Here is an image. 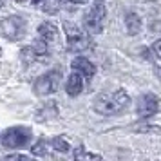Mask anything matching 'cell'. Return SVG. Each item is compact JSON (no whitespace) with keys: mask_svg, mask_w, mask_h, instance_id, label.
<instances>
[{"mask_svg":"<svg viewBox=\"0 0 161 161\" xmlns=\"http://www.w3.org/2000/svg\"><path fill=\"white\" fill-rule=\"evenodd\" d=\"M38 35L42 36V40L44 42H51V40H54V38L58 36V31H56V25L51 22H42L40 25H38Z\"/></svg>","mask_w":161,"mask_h":161,"instance_id":"cell-10","label":"cell"},{"mask_svg":"<svg viewBox=\"0 0 161 161\" xmlns=\"http://www.w3.org/2000/svg\"><path fill=\"white\" fill-rule=\"evenodd\" d=\"M33 138V132L27 127H11L4 132L2 143L9 148H25Z\"/></svg>","mask_w":161,"mask_h":161,"instance_id":"cell-6","label":"cell"},{"mask_svg":"<svg viewBox=\"0 0 161 161\" xmlns=\"http://www.w3.org/2000/svg\"><path fill=\"white\" fill-rule=\"evenodd\" d=\"M49 145H51L54 150H58V152H69V143H67L65 138H62V136H58V138H53Z\"/></svg>","mask_w":161,"mask_h":161,"instance_id":"cell-13","label":"cell"},{"mask_svg":"<svg viewBox=\"0 0 161 161\" xmlns=\"http://www.w3.org/2000/svg\"><path fill=\"white\" fill-rule=\"evenodd\" d=\"M152 54L156 56L158 62H161V38L159 40H156V42L152 44Z\"/></svg>","mask_w":161,"mask_h":161,"instance_id":"cell-17","label":"cell"},{"mask_svg":"<svg viewBox=\"0 0 161 161\" xmlns=\"http://www.w3.org/2000/svg\"><path fill=\"white\" fill-rule=\"evenodd\" d=\"M125 25H127V33L129 35H138L141 31V18H139L138 13H127L125 16Z\"/></svg>","mask_w":161,"mask_h":161,"instance_id":"cell-11","label":"cell"},{"mask_svg":"<svg viewBox=\"0 0 161 161\" xmlns=\"http://www.w3.org/2000/svg\"><path fill=\"white\" fill-rule=\"evenodd\" d=\"M20 54H22V60L25 62V64H31L33 60H38V54L35 53V49H33V47H24Z\"/></svg>","mask_w":161,"mask_h":161,"instance_id":"cell-15","label":"cell"},{"mask_svg":"<svg viewBox=\"0 0 161 161\" xmlns=\"http://www.w3.org/2000/svg\"><path fill=\"white\" fill-rule=\"evenodd\" d=\"M47 141L45 139H38L36 145H33V148H31V152L35 154V156H44L45 152H47Z\"/></svg>","mask_w":161,"mask_h":161,"instance_id":"cell-16","label":"cell"},{"mask_svg":"<svg viewBox=\"0 0 161 161\" xmlns=\"http://www.w3.org/2000/svg\"><path fill=\"white\" fill-rule=\"evenodd\" d=\"M60 81H62V73L58 69H51L44 73L42 76H38L35 81V92L38 96H49L54 94L60 87Z\"/></svg>","mask_w":161,"mask_h":161,"instance_id":"cell-5","label":"cell"},{"mask_svg":"<svg viewBox=\"0 0 161 161\" xmlns=\"http://www.w3.org/2000/svg\"><path fill=\"white\" fill-rule=\"evenodd\" d=\"M74 161H102V156H98L94 152H89L85 147H78L76 150H74Z\"/></svg>","mask_w":161,"mask_h":161,"instance_id":"cell-12","label":"cell"},{"mask_svg":"<svg viewBox=\"0 0 161 161\" xmlns=\"http://www.w3.org/2000/svg\"><path fill=\"white\" fill-rule=\"evenodd\" d=\"M71 67H73V71H76V74L85 76V78H91V76H94V73H96L94 64L89 62L85 56H78V58H74L73 62H71Z\"/></svg>","mask_w":161,"mask_h":161,"instance_id":"cell-8","label":"cell"},{"mask_svg":"<svg viewBox=\"0 0 161 161\" xmlns=\"http://www.w3.org/2000/svg\"><path fill=\"white\" fill-rule=\"evenodd\" d=\"M0 53H2V51H0Z\"/></svg>","mask_w":161,"mask_h":161,"instance_id":"cell-25","label":"cell"},{"mask_svg":"<svg viewBox=\"0 0 161 161\" xmlns=\"http://www.w3.org/2000/svg\"><path fill=\"white\" fill-rule=\"evenodd\" d=\"M4 2H6V0H0V8H2V6H4Z\"/></svg>","mask_w":161,"mask_h":161,"instance_id":"cell-23","label":"cell"},{"mask_svg":"<svg viewBox=\"0 0 161 161\" xmlns=\"http://www.w3.org/2000/svg\"><path fill=\"white\" fill-rule=\"evenodd\" d=\"M25 25L27 24L22 16L13 15L0 22V33H2L4 38H8L9 42H18L25 36Z\"/></svg>","mask_w":161,"mask_h":161,"instance_id":"cell-4","label":"cell"},{"mask_svg":"<svg viewBox=\"0 0 161 161\" xmlns=\"http://www.w3.org/2000/svg\"><path fill=\"white\" fill-rule=\"evenodd\" d=\"M73 4H85V2H89V0H71Z\"/></svg>","mask_w":161,"mask_h":161,"instance_id":"cell-20","label":"cell"},{"mask_svg":"<svg viewBox=\"0 0 161 161\" xmlns=\"http://www.w3.org/2000/svg\"><path fill=\"white\" fill-rule=\"evenodd\" d=\"M65 91H67V94L69 96H78L83 91V80H81V76L80 74H76L73 73L69 78H67V85H65Z\"/></svg>","mask_w":161,"mask_h":161,"instance_id":"cell-9","label":"cell"},{"mask_svg":"<svg viewBox=\"0 0 161 161\" xmlns=\"http://www.w3.org/2000/svg\"><path fill=\"white\" fill-rule=\"evenodd\" d=\"M159 109V98L152 92H147V94L139 96L138 105H136V112L139 118H150L152 114H156Z\"/></svg>","mask_w":161,"mask_h":161,"instance_id":"cell-7","label":"cell"},{"mask_svg":"<svg viewBox=\"0 0 161 161\" xmlns=\"http://www.w3.org/2000/svg\"><path fill=\"white\" fill-rule=\"evenodd\" d=\"M42 8H44L45 13L54 15V13H58V9H60V0H44Z\"/></svg>","mask_w":161,"mask_h":161,"instance_id":"cell-14","label":"cell"},{"mask_svg":"<svg viewBox=\"0 0 161 161\" xmlns=\"http://www.w3.org/2000/svg\"><path fill=\"white\" fill-rule=\"evenodd\" d=\"M31 2H33V4H42L44 0H31Z\"/></svg>","mask_w":161,"mask_h":161,"instance_id":"cell-21","label":"cell"},{"mask_svg":"<svg viewBox=\"0 0 161 161\" xmlns=\"http://www.w3.org/2000/svg\"><path fill=\"white\" fill-rule=\"evenodd\" d=\"M64 31H65V35H67V47H69V51L81 53L91 47V40L85 35V31L80 29L76 24H71L65 20L64 22Z\"/></svg>","mask_w":161,"mask_h":161,"instance_id":"cell-3","label":"cell"},{"mask_svg":"<svg viewBox=\"0 0 161 161\" xmlns=\"http://www.w3.org/2000/svg\"><path fill=\"white\" fill-rule=\"evenodd\" d=\"M16 4H24V2H25V0H15Z\"/></svg>","mask_w":161,"mask_h":161,"instance_id":"cell-22","label":"cell"},{"mask_svg":"<svg viewBox=\"0 0 161 161\" xmlns=\"http://www.w3.org/2000/svg\"><path fill=\"white\" fill-rule=\"evenodd\" d=\"M130 103V98L123 89H118L114 92H102L96 96L94 100V110L103 116H116L121 114Z\"/></svg>","mask_w":161,"mask_h":161,"instance_id":"cell-1","label":"cell"},{"mask_svg":"<svg viewBox=\"0 0 161 161\" xmlns=\"http://www.w3.org/2000/svg\"><path fill=\"white\" fill-rule=\"evenodd\" d=\"M156 76L161 80V67H156Z\"/></svg>","mask_w":161,"mask_h":161,"instance_id":"cell-19","label":"cell"},{"mask_svg":"<svg viewBox=\"0 0 161 161\" xmlns=\"http://www.w3.org/2000/svg\"><path fill=\"white\" fill-rule=\"evenodd\" d=\"M29 161H35V159H29Z\"/></svg>","mask_w":161,"mask_h":161,"instance_id":"cell-24","label":"cell"},{"mask_svg":"<svg viewBox=\"0 0 161 161\" xmlns=\"http://www.w3.org/2000/svg\"><path fill=\"white\" fill-rule=\"evenodd\" d=\"M6 161H29V159L22 154H11V156H6Z\"/></svg>","mask_w":161,"mask_h":161,"instance_id":"cell-18","label":"cell"},{"mask_svg":"<svg viewBox=\"0 0 161 161\" xmlns=\"http://www.w3.org/2000/svg\"><path fill=\"white\" fill-rule=\"evenodd\" d=\"M107 16V9H105V2L103 0H94L92 8L89 13L83 16V27L89 35H98L103 29V22Z\"/></svg>","mask_w":161,"mask_h":161,"instance_id":"cell-2","label":"cell"}]
</instances>
